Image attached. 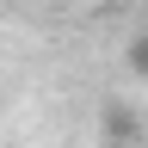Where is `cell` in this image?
<instances>
[{"instance_id":"6da1fadb","label":"cell","mask_w":148,"mask_h":148,"mask_svg":"<svg viewBox=\"0 0 148 148\" xmlns=\"http://www.w3.org/2000/svg\"><path fill=\"white\" fill-rule=\"evenodd\" d=\"M123 56H130V68L148 80V31H136V37H130V49H123Z\"/></svg>"}]
</instances>
